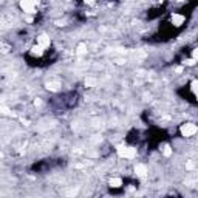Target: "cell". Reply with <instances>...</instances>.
Wrapping results in <instances>:
<instances>
[{
  "label": "cell",
  "mask_w": 198,
  "mask_h": 198,
  "mask_svg": "<svg viewBox=\"0 0 198 198\" xmlns=\"http://www.w3.org/2000/svg\"><path fill=\"white\" fill-rule=\"evenodd\" d=\"M36 6H37V3H36V2H30V0H23V2H20L22 11L26 12V14H34Z\"/></svg>",
  "instance_id": "cell-3"
},
{
  "label": "cell",
  "mask_w": 198,
  "mask_h": 198,
  "mask_svg": "<svg viewBox=\"0 0 198 198\" xmlns=\"http://www.w3.org/2000/svg\"><path fill=\"white\" fill-rule=\"evenodd\" d=\"M37 45H39V47H42L43 50L48 48L50 45H51V39H50V36H47V34H40L39 37H37Z\"/></svg>",
  "instance_id": "cell-4"
},
{
  "label": "cell",
  "mask_w": 198,
  "mask_h": 198,
  "mask_svg": "<svg viewBox=\"0 0 198 198\" xmlns=\"http://www.w3.org/2000/svg\"><path fill=\"white\" fill-rule=\"evenodd\" d=\"M195 167H197L195 161H187V163H186V169H187V170H193Z\"/></svg>",
  "instance_id": "cell-14"
},
{
  "label": "cell",
  "mask_w": 198,
  "mask_h": 198,
  "mask_svg": "<svg viewBox=\"0 0 198 198\" xmlns=\"http://www.w3.org/2000/svg\"><path fill=\"white\" fill-rule=\"evenodd\" d=\"M62 195H64L65 198H74L76 195H78V189L71 187V189H65L64 192H62Z\"/></svg>",
  "instance_id": "cell-6"
},
{
  "label": "cell",
  "mask_w": 198,
  "mask_h": 198,
  "mask_svg": "<svg viewBox=\"0 0 198 198\" xmlns=\"http://www.w3.org/2000/svg\"><path fill=\"white\" fill-rule=\"evenodd\" d=\"M179 132H181V135L183 136H186V138H189V136H193L197 132H198V127L193 122H186V124H183L181 125V129H179Z\"/></svg>",
  "instance_id": "cell-2"
},
{
  "label": "cell",
  "mask_w": 198,
  "mask_h": 198,
  "mask_svg": "<svg viewBox=\"0 0 198 198\" xmlns=\"http://www.w3.org/2000/svg\"><path fill=\"white\" fill-rule=\"evenodd\" d=\"M65 23H67L65 20H57V22H56V25H57V26H64Z\"/></svg>",
  "instance_id": "cell-18"
},
{
  "label": "cell",
  "mask_w": 198,
  "mask_h": 198,
  "mask_svg": "<svg viewBox=\"0 0 198 198\" xmlns=\"http://www.w3.org/2000/svg\"><path fill=\"white\" fill-rule=\"evenodd\" d=\"M184 20H186V19H184V16H181V14H173V16H172V23H173L175 26L183 25Z\"/></svg>",
  "instance_id": "cell-7"
},
{
  "label": "cell",
  "mask_w": 198,
  "mask_h": 198,
  "mask_svg": "<svg viewBox=\"0 0 198 198\" xmlns=\"http://www.w3.org/2000/svg\"><path fill=\"white\" fill-rule=\"evenodd\" d=\"M85 53H87V45H85V43H79L78 45V50H76V54L82 56V54H85Z\"/></svg>",
  "instance_id": "cell-9"
},
{
  "label": "cell",
  "mask_w": 198,
  "mask_h": 198,
  "mask_svg": "<svg viewBox=\"0 0 198 198\" xmlns=\"http://www.w3.org/2000/svg\"><path fill=\"white\" fill-rule=\"evenodd\" d=\"M47 88L51 90V91H57L59 90V82H50V84H47Z\"/></svg>",
  "instance_id": "cell-11"
},
{
  "label": "cell",
  "mask_w": 198,
  "mask_h": 198,
  "mask_svg": "<svg viewBox=\"0 0 198 198\" xmlns=\"http://www.w3.org/2000/svg\"><path fill=\"white\" fill-rule=\"evenodd\" d=\"M109 183H110L111 187H119V186H122V179H121V178H111Z\"/></svg>",
  "instance_id": "cell-10"
},
{
  "label": "cell",
  "mask_w": 198,
  "mask_h": 198,
  "mask_svg": "<svg viewBox=\"0 0 198 198\" xmlns=\"http://www.w3.org/2000/svg\"><path fill=\"white\" fill-rule=\"evenodd\" d=\"M96 84H98V80L94 78H87L85 79V85H87V87H94Z\"/></svg>",
  "instance_id": "cell-12"
},
{
  "label": "cell",
  "mask_w": 198,
  "mask_h": 198,
  "mask_svg": "<svg viewBox=\"0 0 198 198\" xmlns=\"http://www.w3.org/2000/svg\"><path fill=\"white\" fill-rule=\"evenodd\" d=\"M116 150H118V155L121 156V158L133 160L135 156H136V148H133V147H127V146H124V144H119V146L116 147Z\"/></svg>",
  "instance_id": "cell-1"
},
{
  "label": "cell",
  "mask_w": 198,
  "mask_h": 198,
  "mask_svg": "<svg viewBox=\"0 0 198 198\" xmlns=\"http://www.w3.org/2000/svg\"><path fill=\"white\" fill-rule=\"evenodd\" d=\"M197 85H198L197 80H192V91L193 93H197Z\"/></svg>",
  "instance_id": "cell-17"
},
{
  "label": "cell",
  "mask_w": 198,
  "mask_h": 198,
  "mask_svg": "<svg viewBox=\"0 0 198 198\" xmlns=\"http://www.w3.org/2000/svg\"><path fill=\"white\" fill-rule=\"evenodd\" d=\"M34 104H36V107H40V105H42V101H40V99H36Z\"/></svg>",
  "instance_id": "cell-19"
},
{
  "label": "cell",
  "mask_w": 198,
  "mask_h": 198,
  "mask_svg": "<svg viewBox=\"0 0 198 198\" xmlns=\"http://www.w3.org/2000/svg\"><path fill=\"white\" fill-rule=\"evenodd\" d=\"M0 51H2V53H5V54H6V53L10 51V47H8V45H0Z\"/></svg>",
  "instance_id": "cell-15"
},
{
  "label": "cell",
  "mask_w": 198,
  "mask_h": 198,
  "mask_svg": "<svg viewBox=\"0 0 198 198\" xmlns=\"http://www.w3.org/2000/svg\"><path fill=\"white\" fill-rule=\"evenodd\" d=\"M184 65L192 67V65H195V60H193V59H186V60H184Z\"/></svg>",
  "instance_id": "cell-16"
},
{
  "label": "cell",
  "mask_w": 198,
  "mask_h": 198,
  "mask_svg": "<svg viewBox=\"0 0 198 198\" xmlns=\"http://www.w3.org/2000/svg\"><path fill=\"white\" fill-rule=\"evenodd\" d=\"M3 111H6V109H5V107H3L2 104H0V113H3Z\"/></svg>",
  "instance_id": "cell-20"
},
{
  "label": "cell",
  "mask_w": 198,
  "mask_h": 198,
  "mask_svg": "<svg viewBox=\"0 0 198 198\" xmlns=\"http://www.w3.org/2000/svg\"><path fill=\"white\" fill-rule=\"evenodd\" d=\"M163 153H164V156H170V155H172V148H170V146H167V144H166Z\"/></svg>",
  "instance_id": "cell-13"
},
{
  "label": "cell",
  "mask_w": 198,
  "mask_h": 198,
  "mask_svg": "<svg viewBox=\"0 0 198 198\" xmlns=\"http://www.w3.org/2000/svg\"><path fill=\"white\" fill-rule=\"evenodd\" d=\"M135 173H136L139 178H144L147 175V167L144 164H136L135 166Z\"/></svg>",
  "instance_id": "cell-5"
},
{
  "label": "cell",
  "mask_w": 198,
  "mask_h": 198,
  "mask_svg": "<svg viewBox=\"0 0 198 198\" xmlns=\"http://www.w3.org/2000/svg\"><path fill=\"white\" fill-rule=\"evenodd\" d=\"M43 51H45V50H43L42 47H39V45H34V47L31 48V53H33L34 56H42Z\"/></svg>",
  "instance_id": "cell-8"
}]
</instances>
